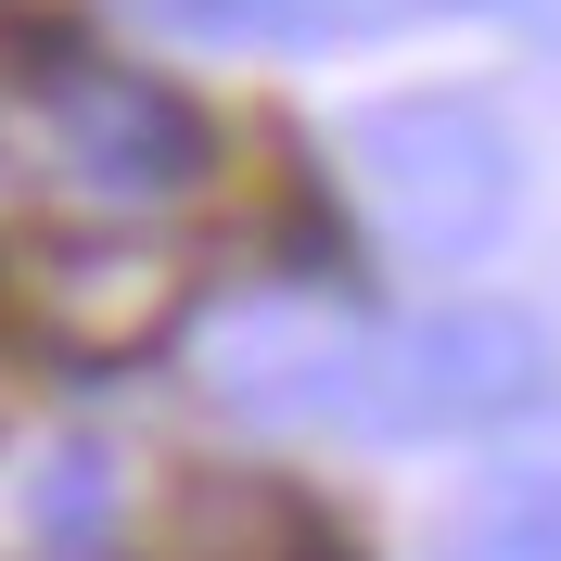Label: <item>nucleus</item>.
<instances>
[{"label":"nucleus","mask_w":561,"mask_h":561,"mask_svg":"<svg viewBox=\"0 0 561 561\" xmlns=\"http://www.w3.org/2000/svg\"><path fill=\"white\" fill-rule=\"evenodd\" d=\"M549 396V332L524 307H434L357 345L345 421L357 434H497Z\"/></svg>","instance_id":"2"},{"label":"nucleus","mask_w":561,"mask_h":561,"mask_svg":"<svg viewBox=\"0 0 561 561\" xmlns=\"http://www.w3.org/2000/svg\"><path fill=\"white\" fill-rule=\"evenodd\" d=\"M0 307L51 357H140V345L179 332L192 268L167 243H128V230H51V243H26L0 268Z\"/></svg>","instance_id":"4"},{"label":"nucleus","mask_w":561,"mask_h":561,"mask_svg":"<svg viewBox=\"0 0 561 561\" xmlns=\"http://www.w3.org/2000/svg\"><path fill=\"white\" fill-rule=\"evenodd\" d=\"M345 167H357L370 217H383L409 255H485L497 230H511V192H524L511 128H497L485 103H459V90L370 103L357 140H345Z\"/></svg>","instance_id":"1"},{"label":"nucleus","mask_w":561,"mask_h":561,"mask_svg":"<svg viewBox=\"0 0 561 561\" xmlns=\"http://www.w3.org/2000/svg\"><path fill=\"white\" fill-rule=\"evenodd\" d=\"M26 115H38V153L103 192V205H179L205 179V115L179 103L167 77L140 65H90V51H51L26 77Z\"/></svg>","instance_id":"3"},{"label":"nucleus","mask_w":561,"mask_h":561,"mask_svg":"<svg viewBox=\"0 0 561 561\" xmlns=\"http://www.w3.org/2000/svg\"><path fill=\"white\" fill-rule=\"evenodd\" d=\"M357 345H370L357 319L307 307V294H268V307L217 319V345H205V383H217V409H243V421H345Z\"/></svg>","instance_id":"5"},{"label":"nucleus","mask_w":561,"mask_h":561,"mask_svg":"<svg viewBox=\"0 0 561 561\" xmlns=\"http://www.w3.org/2000/svg\"><path fill=\"white\" fill-rule=\"evenodd\" d=\"M447 561H561V485H511Z\"/></svg>","instance_id":"7"},{"label":"nucleus","mask_w":561,"mask_h":561,"mask_svg":"<svg viewBox=\"0 0 561 561\" xmlns=\"http://www.w3.org/2000/svg\"><path fill=\"white\" fill-rule=\"evenodd\" d=\"M153 561H345L294 485H255V472H192L153 524Z\"/></svg>","instance_id":"6"},{"label":"nucleus","mask_w":561,"mask_h":561,"mask_svg":"<svg viewBox=\"0 0 561 561\" xmlns=\"http://www.w3.org/2000/svg\"><path fill=\"white\" fill-rule=\"evenodd\" d=\"M90 497H103V459H90V447H77V459H51V524H90Z\"/></svg>","instance_id":"8"}]
</instances>
